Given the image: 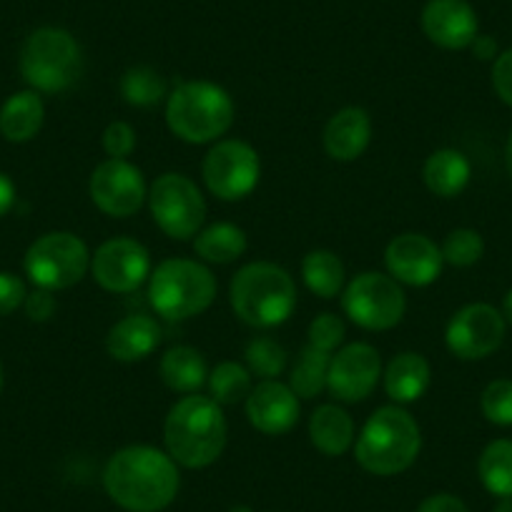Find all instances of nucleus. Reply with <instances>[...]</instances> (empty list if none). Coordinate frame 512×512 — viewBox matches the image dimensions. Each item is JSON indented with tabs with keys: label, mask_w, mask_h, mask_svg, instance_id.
Masks as SVG:
<instances>
[{
	"label": "nucleus",
	"mask_w": 512,
	"mask_h": 512,
	"mask_svg": "<svg viewBox=\"0 0 512 512\" xmlns=\"http://www.w3.org/2000/svg\"><path fill=\"white\" fill-rule=\"evenodd\" d=\"M103 487L126 512H161L179 495V465L159 447H123L106 462Z\"/></svg>",
	"instance_id": "1"
},
{
	"label": "nucleus",
	"mask_w": 512,
	"mask_h": 512,
	"mask_svg": "<svg viewBox=\"0 0 512 512\" xmlns=\"http://www.w3.org/2000/svg\"><path fill=\"white\" fill-rule=\"evenodd\" d=\"M229 437L221 405L211 397L186 395L169 410L164 422V445L176 465L204 470L221 457Z\"/></svg>",
	"instance_id": "2"
},
{
	"label": "nucleus",
	"mask_w": 512,
	"mask_h": 512,
	"mask_svg": "<svg viewBox=\"0 0 512 512\" xmlns=\"http://www.w3.org/2000/svg\"><path fill=\"white\" fill-rule=\"evenodd\" d=\"M420 450V425L402 405L374 410L354 442L359 467L377 477H392L410 470L420 457Z\"/></svg>",
	"instance_id": "3"
},
{
	"label": "nucleus",
	"mask_w": 512,
	"mask_h": 512,
	"mask_svg": "<svg viewBox=\"0 0 512 512\" xmlns=\"http://www.w3.org/2000/svg\"><path fill=\"white\" fill-rule=\"evenodd\" d=\"M229 302L244 324L272 329L287 322L297 309V284L277 264L251 262L231 279Z\"/></svg>",
	"instance_id": "4"
},
{
	"label": "nucleus",
	"mask_w": 512,
	"mask_h": 512,
	"mask_svg": "<svg viewBox=\"0 0 512 512\" xmlns=\"http://www.w3.org/2000/svg\"><path fill=\"white\" fill-rule=\"evenodd\" d=\"M234 116V101L219 83L186 81L166 98V123L184 144H216L229 134Z\"/></svg>",
	"instance_id": "5"
},
{
	"label": "nucleus",
	"mask_w": 512,
	"mask_h": 512,
	"mask_svg": "<svg viewBox=\"0 0 512 512\" xmlns=\"http://www.w3.org/2000/svg\"><path fill=\"white\" fill-rule=\"evenodd\" d=\"M216 277L194 259H166L149 277V302L169 322L199 317L214 304Z\"/></svg>",
	"instance_id": "6"
},
{
	"label": "nucleus",
	"mask_w": 512,
	"mask_h": 512,
	"mask_svg": "<svg viewBox=\"0 0 512 512\" xmlns=\"http://www.w3.org/2000/svg\"><path fill=\"white\" fill-rule=\"evenodd\" d=\"M18 68L33 91L63 93L81 78L83 51L63 28H38L23 43Z\"/></svg>",
	"instance_id": "7"
},
{
	"label": "nucleus",
	"mask_w": 512,
	"mask_h": 512,
	"mask_svg": "<svg viewBox=\"0 0 512 512\" xmlns=\"http://www.w3.org/2000/svg\"><path fill=\"white\" fill-rule=\"evenodd\" d=\"M23 267L38 289L61 292L91 272V251L71 231H48L28 246Z\"/></svg>",
	"instance_id": "8"
},
{
	"label": "nucleus",
	"mask_w": 512,
	"mask_h": 512,
	"mask_svg": "<svg viewBox=\"0 0 512 512\" xmlns=\"http://www.w3.org/2000/svg\"><path fill=\"white\" fill-rule=\"evenodd\" d=\"M342 309L357 327L384 332L405 319L407 297L402 284L390 274L364 272L344 287Z\"/></svg>",
	"instance_id": "9"
},
{
	"label": "nucleus",
	"mask_w": 512,
	"mask_h": 512,
	"mask_svg": "<svg viewBox=\"0 0 512 512\" xmlns=\"http://www.w3.org/2000/svg\"><path fill=\"white\" fill-rule=\"evenodd\" d=\"M146 201H149L156 226L169 239H194L204 229L206 201L196 181H191L189 176L174 174V171L161 174L151 184Z\"/></svg>",
	"instance_id": "10"
},
{
	"label": "nucleus",
	"mask_w": 512,
	"mask_h": 512,
	"mask_svg": "<svg viewBox=\"0 0 512 512\" xmlns=\"http://www.w3.org/2000/svg\"><path fill=\"white\" fill-rule=\"evenodd\" d=\"M204 184L216 199L241 201L256 189L262 176L259 154L246 141L224 139L216 141L201 164Z\"/></svg>",
	"instance_id": "11"
},
{
	"label": "nucleus",
	"mask_w": 512,
	"mask_h": 512,
	"mask_svg": "<svg viewBox=\"0 0 512 512\" xmlns=\"http://www.w3.org/2000/svg\"><path fill=\"white\" fill-rule=\"evenodd\" d=\"M151 254L141 241L116 236L103 241L91 256V274L111 294H131L151 277Z\"/></svg>",
	"instance_id": "12"
},
{
	"label": "nucleus",
	"mask_w": 512,
	"mask_h": 512,
	"mask_svg": "<svg viewBox=\"0 0 512 512\" xmlns=\"http://www.w3.org/2000/svg\"><path fill=\"white\" fill-rule=\"evenodd\" d=\"M88 194L98 211L113 219H128L144 206L149 189L139 166L128 159H108L93 169Z\"/></svg>",
	"instance_id": "13"
},
{
	"label": "nucleus",
	"mask_w": 512,
	"mask_h": 512,
	"mask_svg": "<svg viewBox=\"0 0 512 512\" xmlns=\"http://www.w3.org/2000/svg\"><path fill=\"white\" fill-rule=\"evenodd\" d=\"M505 329V317L492 304H467L447 324L445 342L457 359L477 362L502 347Z\"/></svg>",
	"instance_id": "14"
},
{
	"label": "nucleus",
	"mask_w": 512,
	"mask_h": 512,
	"mask_svg": "<svg viewBox=\"0 0 512 512\" xmlns=\"http://www.w3.org/2000/svg\"><path fill=\"white\" fill-rule=\"evenodd\" d=\"M382 379V357L367 342H354L332 354L327 390L339 402H364Z\"/></svg>",
	"instance_id": "15"
},
{
	"label": "nucleus",
	"mask_w": 512,
	"mask_h": 512,
	"mask_svg": "<svg viewBox=\"0 0 512 512\" xmlns=\"http://www.w3.org/2000/svg\"><path fill=\"white\" fill-rule=\"evenodd\" d=\"M384 264L395 282L407 287H430L442 274V251L430 236L407 231L395 236L384 249Z\"/></svg>",
	"instance_id": "16"
},
{
	"label": "nucleus",
	"mask_w": 512,
	"mask_h": 512,
	"mask_svg": "<svg viewBox=\"0 0 512 512\" xmlns=\"http://www.w3.org/2000/svg\"><path fill=\"white\" fill-rule=\"evenodd\" d=\"M299 397L279 379H262L246 397V417L262 435H287L299 422Z\"/></svg>",
	"instance_id": "17"
},
{
	"label": "nucleus",
	"mask_w": 512,
	"mask_h": 512,
	"mask_svg": "<svg viewBox=\"0 0 512 512\" xmlns=\"http://www.w3.org/2000/svg\"><path fill=\"white\" fill-rule=\"evenodd\" d=\"M422 31L435 46L462 51L480 36V21L467 0H430L422 11Z\"/></svg>",
	"instance_id": "18"
},
{
	"label": "nucleus",
	"mask_w": 512,
	"mask_h": 512,
	"mask_svg": "<svg viewBox=\"0 0 512 512\" xmlns=\"http://www.w3.org/2000/svg\"><path fill=\"white\" fill-rule=\"evenodd\" d=\"M322 141L329 159L342 161V164L357 161L372 141V118L359 106L342 108L324 126Z\"/></svg>",
	"instance_id": "19"
},
{
	"label": "nucleus",
	"mask_w": 512,
	"mask_h": 512,
	"mask_svg": "<svg viewBox=\"0 0 512 512\" xmlns=\"http://www.w3.org/2000/svg\"><path fill=\"white\" fill-rule=\"evenodd\" d=\"M161 342V327L146 314H128L118 319L106 334V352L116 362H144Z\"/></svg>",
	"instance_id": "20"
},
{
	"label": "nucleus",
	"mask_w": 512,
	"mask_h": 512,
	"mask_svg": "<svg viewBox=\"0 0 512 512\" xmlns=\"http://www.w3.org/2000/svg\"><path fill=\"white\" fill-rule=\"evenodd\" d=\"M384 390L397 405H412L430 390L432 367L422 354L402 352L384 369Z\"/></svg>",
	"instance_id": "21"
},
{
	"label": "nucleus",
	"mask_w": 512,
	"mask_h": 512,
	"mask_svg": "<svg viewBox=\"0 0 512 512\" xmlns=\"http://www.w3.org/2000/svg\"><path fill=\"white\" fill-rule=\"evenodd\" d=\"M46 106L41 93L28 88L18 91L0 106V136L11 144H28L41 134Z\"/></svg>",
	"instance_id": "22"
},
{
	"label": "nucleus",
	"mask_w": 512,
	"mask_h": 512,
	"mask_svg": "<svg viewBox=\"0 0 512 512\" xmlns=\"http://www.w3.org/2000/svg\"><path fill=\"white\" fill-rule=\"evenodd\" d=\"M309 440L322 455H344L354 445L352 415L339 405H319L309 417Z\"/></svg>",
	"instance_id": "23"
},
{
	"label": "nucleus",
	"mask_w": 512,
	"mask_h": 512,
	"mask_svg": "<svg viewBox=\"0 0 512 512\" xmlns=\"http://www.w3.org/2000/svg\"><path fill=\"white\" fill-rule=\"evenodd\" d=\"M472 176V166L467 156L457 149H440L427 156L422 179L425 186L440 199H455L467 189Z\"/></svg>",
	"instance_id": "24"
},
{
	"label": "nucleus",
	"mask_w": 512,
	"mask_h": 512,
	"mask_svg": "<svg viewBox=\"0 0 512 512\" xmlns=\"http://www.w3.org/2000/svg\"><path fill=\"white\" fill-rule=\"evenodd\" d=\"M159 372L169 390L184 392V395H196V390H201L209 379L204 354L194 347H186V344L171 347L161 357Z\"/></svg>",
	"instance_id": "25"
},
{
	"label": "nucleus",
	"mask_w": 512,
	"mask_h": 512,
	"mask_svg": "<svg viewBox=\"0 0 512 512\" xmlns=\"http://www.w3.org/2000/svg\"><path fill=\"white\" fill-rule=\"evenodd\" d=\"M249 246L244 229L229 221H219L194 236V251L209 264H231L241 259Z\"/></svg>",
	"instance_id": "26"
},
{
	"label": "nucleus",
	"mask_w": 512,
	"mask_h": 512,
	"mask_svg": "<svg viewBox=\"0 0 512 512\" xmlns=\"http://www.w3.org/2000/svg\"><path fill=\"white\" fill-rule=\"evenodd\" d=\"M344 264L334 251L314 249L302 259V279L312 294L337 299L344 292Z\"/></svg>",
	"instance_id": "27"
},
{
	"label": "nucleus",
	"mask_w": 512,
	"mask_h": 512,
	"mask_svg": "<svg viewBox=\"0 0 512 512\" xmlns=\"http://www.w3.org/2000/svg\"><path fill=\"white\" fill-rule=\"evenodd\" d=\"M482 487L495 497H512V440H492L477 460Z\"/></svg>",
	"instance_id": "28"
},
{
	"label": "nucleus",
	"mask_w": 512,
	"mask_h": 512,
	"mask_svg": "<svg viewBox=\"0 0 512 512\" xmlns=\"http://www.w3.org/2000/svg\"><path fill=\"white\" fill-rule=\"evenodd\" d=\"M329 362H332L329 352H322L312 344L302 349L297 364L292 367V377H289V387H292L299 400H314V397L327 390Z\"/></svg>",
	"instance_id": "29"
},
{
	"label": "nucleus",
	"mask_w": 512,
	"mask_h": 512,
	"mask_svg": "<svg viewBox=\"0 0 512 512\" xmlns=\"http://www.w3.org/2000/svg\"><path fill=\"white\" fill-rule=\"evenodd\" d=\"M251 377L254 374L239 362H221L216 364L214 369L209 372V392L211 400L216 405H239V402H246V397L251 395L254 390V384H251Z\"/></svg>",
	"instance_id": "30"
},
{
	"label": "nucleus",
	"mask_w": 512,
	"mask_h": 512,
	"mask_svg": "<svg viewBox=\"0 0 512 512\" xmlns=\"http://www.w3.org/2000/svg\"><path fill=\"white\" fill-rule=\"evenodd\" d=\"M121 96L128 106L151 108L166 98V81L159 71L149 66L128 68L121 76Z\"/></svg>",
	"instance_id": "31"
},
{
	"label": "nucleus",
	"mask_w": 512,
	"mask_h": 512,
	"mask_svg": "<svg viewBox=\"0 0 512 512\" xmlns=\"http://www.w3.org/2000/svg\"><path fill=\"white\" fill-rule=\"evenodd\" d=\"M246 369L262 379H277L287 369V349L272 337H256L246 347Z\"/></svg>",
	"instance_id": "32"
},
{
	"label": "nucleus",
	"mask_w": 512,
	"mask_h": 512,
	"mask_svg": "<svg viewBox=\"0 0 512 512\" xmlns=\"http://www.w3.org/2000/svg\"><path fill=\"white\" fill-rule=\"evenodd\" d=\"M442 259L450 267H472L485 254V241L475 229H455L445 236L440 246Z\"/></svg>",
	"instance_id": "33"
},
{
	"label": "nucleus",
	"mask_w": 512,
	"mask_h": 512,
	"mask_svg": "<svg viewBox=\"0 0 512 512\" xmlns=\"http://www.w3.org/2000/svg\"><path fill=\"white\" fill-rule=\"evenodd\" d=\"M480 410L487 422L512 427V379H495L482 390Z\"/></svg>",
	"instance_id": "34"
},
{
	"label": "nucleus",
	"mask_w": 512,
	"mask_h": 512,
	"mask_svg": "<svg viewBox=\"0 0 512 512\" xmlns=\"http://www.w3.org/2000/svg\"><path fill=\"white\" fill-rule=\"evenodd\" d=\"M344 337H347V327H344L342 317H337L332 312L319 314L309 324V344L322 349V352L332 354L344 342Z\"/></svg>",
	"instance_id": "35"
},
{
	"label": "nucleus",
	"mask_w": 512,
	"mask_h": 512,
	"mask_svg": "<svg viewBox=\"0 0 512 512\" xmlns=\"http://www.w3.org/2000/svg\"><path fill=\"white\" fill-rule=\"evenodd\" d=\"M101 144H103V151L108 154V159H128L136 149L134 126L126 121L108 123L106 131H103Z\"/></svg>",
	"instance_id": "36"
},
{
	"label": "nucleus",
	"mask_w": 512,
	"mask_h": 512,
	"mask_svg": "<svg viewBox=\"0 0 512 512\" xmlns=\"http://www.w3.org/2000/svg\"><path fill=\"white\" fill-rule=\"evenodd\" d=\"M26 297L28 292L21 277L11 272H0V317H8L18 307H23Z\"/></svg>",
	"instance_id": "37"
},
{
	"label": "nucleus",
	"mask_w": 512,
	"mask_h": 512,
	"mask_svg": "<svg viewBox=\"0 0 512 512\" xmlns=\"http://www.w3.org/2000/svg\"><path fill=\"white\" fill-rule=\"evenodd\" d=\"M492 86L500 101L512 108V48L500 53L492 63Z\"/></svg>",
	"instance_id": "38"
},
{
	"label": "nucleus",
	"mask_w": 512,
	"mask_h": 512,
	"mask_svg": "<svg viewBox=\"0 0 512 512\" xmlns=\"http://www.w3.org/2000/svg\"><path fill=\"white\" fill-rule=\"evenodd\" d=\"M23 307H26V314L31 317V322H48V319L56 314L58 304H56V297H53V292L36 287V292H31L26 297Z\"/></svg>",
	"instance_id": "39"
},
{
	"label": "nucleus",
	"mask_w": 512,
	"mask_h": 512,
	"mask_svg": "<svg viewBox=\"0 0 512 512\" xmlns=\"http://www.w3.org/2000/svg\"><path fill=\"white\" fill-rule=\"evenodd\" d=\"M417 512H467V505L457 495L450 492H437V495L425 497L417 507Z\"/></svg>",
	"instance_id": "40"
},
{
	"label": "nucleus",
	"mask_w": 512,
	"mask_h": 512,
	"mask_svg": "<svg viewBox=\"0 0 512 512\" xmlns=\"http://www.w3.org/2000/svg\"><path fill=\"white\" fill-rule=\"evenodd\" d=\"M13 204H16V184L11 176L0 171V219L13 209Z\"/></svg>",
	"instance_id": "41"
},
{
	"label": "nucleus",
	"mask_w": 512,
	"mask_h": 512,
	"mask_svg": "<svg viewBox=\"0 0 512 512\" xmlns=\"http://www.w3.org/2000/svg\"><path fill=\"white\" fill-rule=\"evenodd\" d=\"M472 53H475V58H480V61H495L500 53H497V41L492 36H477L475 41H472Z\"/></svg>",
	"instance_id": "42"
},
{
	"label": "nucleus",
	"mask_w": 512,
	"mask_h": 512,
	"mask_svg": "<svg viewBox=\"0 0 512 512\" xmlns=\"http://www.w3.org/2000/svg\"><path fill=\"white\" fill-rule=\"evenodd\" d=\"M502 317H505L507 324H512V289L502 299Z\"/></svg>",
	"instance_id": "43"
},
{
	"label": "nucleus",
	"mask_w": 512,
	"mask_h": 512,
	"mask_svg": "<svg viewBox=\"0 0 512 512\" xmlns=\"http://www.w3.org/2000/svg\"><path fill=\"white\" fill-rule=\"evenodd\" d=\"M495 512H512V497H500Z\"/></svg>",
	"instance_id": "44"
},
{
	"label": "nucleus",
	"mask_w": 512,
	"mask_h": 512,
	"mask_svg": "<svg viewBox=\"0 0 512 512\" xmlns=\"http://www.w3.org/2000/svg\"><path fill=\"white\" fill-rule=\"evenodd\" d=\"M505 164H507V174L512 176V134L507 139V149H505Z\"/></svg>",
	"instance_id": "45"
},
{
	"label": "nucleus",
	"mask_w": 512,
	"mask_h": 512,
	"mask_svg": "<svg viewBox=\"0 0 512 512\" xmlns=\"http://www.w3.org/2000/svg\"><path fill=\"white\" fill-rule=\"evenodd\" d=\"M229 512H254V510H251V507H246V505H236V507H231Z\"/></svg>",
	"instance_id": "46"
},
{
	"label": "nucleus",
	"mask_w": 512,
	"mask_h": 512,
	"mask_svg": "<svg viewBox=\"0 0 512 512\" xmlns=\"http://www.w3.org/2000/svg\"><path fill=\"white\" fill-rule=\"evenodd\" d=\"M0 390H3V364H0Z\"/></svg>",
	"instance_id": "47"
}]
</instances>
